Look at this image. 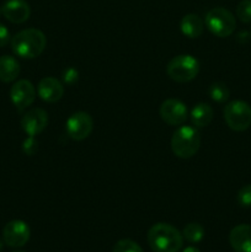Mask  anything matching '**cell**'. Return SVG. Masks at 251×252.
I'll list each match as a JSON object with an SVG mask.
<instances>
[{
	"instance_id": "cb8c5ba5",
	"label": "cell",
	"mask_w": 251,
	"mask_h": 252,
	"mask_svg": "<svg viewBox=\"0 0 251 252\" xmlns=\"http://www.w3.org/2000/svg\"><path fill=\"white\" fill-rule=\"evenodd\" d=\"M38 149V143L34 140V137H29L22 144V150L26 155H33Z\"/></svg>"
},
{
	"instance_id": "d6986e66",
	"label": "cell",
	"mask_w": 251,
	"mask_h": 252,
	"mask_svg": "<svg viewBox=\"0 0 251 252\" xmlns=\"http://www.w3.org/2000/svg\"><path fill=\"white\" fill-rule=\"evenodd\" d=\"M209 96L216 102L223 103L229 100L230 91H229L228 86L225 84L220 83V81H217V83H213L209 86Z\"/></svg>"
},
{
	"instance_id": "9a60e30c",
	"label": "cell",
	"mask_w": 251,
	"mask_h": 252,
	"mask_svg": "<svg viewBox=\"0 0 251 252\" xmlns=\"http://www.w3.org/2000/svg\"><path fill=\"white\" fill-rule=\"evenodd\" d=\"M181 32L188 38H198L204 30V22L198 15L188 14L185 15L180 24Z\"/></svg>"
},
{
	"instance_id": "7402d4cb",
	"label": "cell",
	"mask_w": 251,
	"mask_h": 252,
	"mask_svg": "<svg viewBox=\"0 0 251 252\" xmlns=\"http://www.w3.org/2000/svg\"><path fill=\"white\" fill-rule=\"evenodd\" d=\"M238 203L241 207H251V185H245L238 192Z\"/></svg>"
},
{
	"instance_id": "ba28073f",
	"label": "cell",
	"mask_w": 251,
	"mask_h": 252,
	"mask_svg": "<svg viewBox=\"0 0 251 252\" xmlns=\"http://www.w3.org/2000/svg\"><path fill=\"white\" fill-rule=\"evenodd\" d=\"M30 226L22 220H11L2 230L4 243L10 248H22L30 240Z\"/></svg>"
},
{
	"instance_id": "4316f807",
	"label": "cell",
	"mask_w": 251,
	"mask_h": 252,
	"mask_svg": "<svg viewBox=\"0 0 251 252\" xmlns=\"http://www.w3.org/2000/svg\"><path fill=\"white\" fill-rule=\"evenodd\" d=\"M1 249H2V241L0 240V251H1Z\"/></svg>"
},
{
	"instance_id": "8fae6325",
	"label": "cell",
	"mask_w": 251,
	"mask_h": 252,
	"mask_svg": "<svg viewBox=\"0 0 251 252\" xmlns=\"http://www.w3.org/2000/svg\"><path fill=\"white\" fill-rule=\"evenodd\" d=\"M48 125V115L42 108H32L27 111L21 120V127L30 137L39 134Z\"/></svg>"
},
{
	"instance_id": "9c48e42d",
	"label": "cell",
	"mask_w": 251,
	"mask_h": 252,
	"mask_svg": "<svg viewBox=\"0 0 251 252\" xmlns=\"http://www.w3.org/2000/svg\"><path fill=\"white\" fill-rule=\"evenodd\" d=\"M10 97L17 111L21 112L33 103L36 98V89L32 85L31 81L25 80V79L19 80L12 85L10 90Z\"/></svg>"
},
{
	"instance_id": "e0dca14e",
	"label": "cell",
	"mask_w": 251,
	"mask_h": 252,
	"mask_svg": "<svg viewBox=\"0 0 251 252\" xmlns=\"http://www.w3.org/2000/svg\"><path fill=\"white\" fill-rule=\"evenodd\" d=\"M20 64L14 57H0V80L4 83H11L19 76Z\"/></svg>"
},
{
	"instance_id": "5bb4252c",
	"label": "cell",
	"mask_w": 251,
	"mask_h": 252,
	"mask_svg": "<svg viewBox=\"0 0 251 252\" xmlns=\"http://www.w3.org/2000/svg\"><path fill=\"white\" fill-rule=\"evenodd\" d=\"M229 243L235 252H251V225L234 226L229 234Z\"/></svg>"
},
{
	"instance_id": "6da1fadb",
	"label": "cell",
	"mask_w": 251,
	"mask_h": 252,
	"mask_svg": "<svg viewBox=\"0 0 251 252\" xmlns=\"http://www.w3.org/2000/svg\"><path fill=\"white\" fill-rule=\"evenodd\" d=\"M148 244L154 252H179L184 245V236L175 226L157 223L148 231Z\"/></svg>"
},
{
	"instance_id": "8992f818",
	"label": "cell",
	"mask_w": 251,
	"mask_h": 252,
	"mask_svg": "<svg viewBox=\"0 0 251 252\" xmlns=\"http://www.w3.org/2000/svg\"><path fill=\"white\" fill-rule=\"evenodd\" d=\"M224 120L230 129L244 132L251 126V106L245 101H231L224 107Z\"/></svg>"
},
{
	"instance_id": "3957f363",
	"label": "cell",
	"mask_w": 251,
	"mask_h": 252,
	"mask_svg": "<svg viewBox=\"0 0 251 252\" xmlns=\"http://www.w3.org/2000/svg\"><path fill=\"white\" fill-rule=\"evenodd\" d=\"M201 147V134L191 126H181L171 137V150L180 159L194 157Z\"/></svg>"
},
{
	"instance_id": "5b68a950",
	"label": "cell",
	"mask_w": 251,
	"mask_h": 252,
	"mask_svg": "<svg viewBox=\"0 0 251 252\" xmlns=\"http://www.w3.org/2000/svg\"><path fill=\"white\" fill-rule=\"evenodd\" d=\"M207 29L217 37H229L236 27L234 15L225 7H214L209 10L204 19Z\"/></svg>"
},
{
	"instance_id": "484cf974",
	"label": "cell",
	"mask_w": 251,
	"mask_h": 252,
	"mask_svg": "<svg viewBox=\"0 0 251 252\" xmlns=\"http://www.w3.org/2000/svg\"><path fill=\"white\" fill-rule=\"evenodd\" d=\"M182 252H201L197 248H193V246H188V248L185 249Z\"/></svg>"
},
{
	"instance_id": "4fadbf2b",
	"label": "cell",
	"mask_w": 251,
	"mask_h": 252,
	"mask_svg": "<svg viewBox=\"0 0 251 252\" xmlns=\"http://www.w3.org/2000/svg\"><path fill=\"white\" fill-rule=\"evenodd\" d=\"M38 96L46 102H57L64 95V86L58 79L53 76H46L42 79L37 86Z\"/></svg>"
},
{
	"instance_id": "ffe728a7",
	"label": "cell",
	"mask_w": 251,
	"mask_h": 252,
	"mask_svg": "<svg viewBox=\"0 0 251 252\" xmlns=\"http://www.w3.org/2000/svg\"><path fill=\"white\" fill-rule=\"evenodd\" d=\"M113 252H144L135 241L130 239H122L113 246Z\"/></svg>"
},
{
	"instance_id": "83f0119b",
	"label": "cell",
	"mask_w": 251,
	"mask_h": 252,
	"mask_svg": "<svg viewBox=\"0 0 251 252\" xmlns=\"http://www.w3.org/2000/svg\"><path fill=\"white\" fill-rule=\"evenodd\" d=\"M12 252H24V251H20V250H17V251H12Z\"/></svg>"
},
{
	"instance_id": "7a4b0ae2",
	"label": "cell",
	"mask_w": 251,
	"mask_h": 252,
	"mask_svg": "<svg viewBox=\"0 0 251 252\" xmlns=\"http://www.w3.org/2000/svg\"><path fill=\"white\" fill-rule=\"evenodd\" d=\"M46 46V36L41 30L37 29L22 30L11 39V48L14 53L25 59H33L41 56Z\"/></svg>"
},
{
	"instance_id": "d4e9b609",
	"label": "cell",
	"mask_w": 251,
	"mask_h": 252,
	"mask_svg": "<svg viewBox=\"0 0 251 252\" xmlns=\"http://www.w3.org/2000/svg\"><path fill=\"white\" fill-rule=\"evenodd\" d=\"M10 42V32L2 24H0V47H5Z\"/></svg>"
},
{
	"instance_id": "52a82bcc",
	"label": "cell",
	"mask_w": 251,
	"mask_h": 252,
	"mask_svg": "<svg viewBox=\"0 0 251 252\" xmlns=\"http://www.w3.org/2000/svg\"><path fill=\"white\" fill-rule=\"evenodd\" d=\"M93 118L89 113L83 112V111L73 113L65 123V130L68 137L73 140H78V142L86 139L93 132Z\"/></svg>"
},
{
	"instance_id": "603a6c76",
	"label": "cell",
	"mask_w": 251,
	"mask_h": 252,
	"mask_svg": "<svg viewBox=\"0 0 251 252\" xmlns=\"http://www.w3.org/2000/svg\"><path fill=\"white\" fill-rule=\"evenodd\" d=\"M62 79L66 85H74L79 79V73L74 68H66L62 74Z\"/></svg>"
},
{
	"instance_id": "2e32d148",
	"label": "cell",
	"mask_w": 251,
	"mask_h": 252,
	"mask_svg": "<svg viewBox=\"0 0 251 252\" xmlns=\"http://www.w3.org/2000/svg\"><path fill=\"white\" fill-rule=\"evenodd\" d=\"M213 108L211 105L204 102H199L192 108L191 111V122L194 127L204 128L213 120Z\"/></svg>"
},
{
	"instance_id": "277c9868",
	"label": "cell",
	"mask_w": 251,
	"mask_h": 252,
	"mask_svg": "<svg viewBox=\"0 0 251 252\" xmlns=\"http://www.w3.org/2000/svg\"><path fill=\"white\" fill-rule=\"evenodd\" d=\"M199 71V63L189 54H181L169 62L166 73L171 80L177 83H188L193 80Z\"/></svg>"
},
{
	"instance_id": "ac0fdd59",
	"label": "cell",
	"mask_w": 251,
	"mask_h": 252,
	"mask_svg": "<svg viewBox=\"0 0 251 252\" xmlns=\"http://www.w3.org/2000/svg\"><path fill=\"white\" fill-rule=\"evenodd\" d=\"M182 236L185 240L188 243L197 244L203 239L204 236V228L198 223H189L182 230Z\"/></svg>"
},
{
	"instance_id": "44dd1931",
	"label": "cell",
	"mask_w": 251,
	"mask_h": 252,
	"mask_svg": "<svg viewBox=\"0 0 251 252\" xmlns=\"http://www.w3.org/2000/svg\"><path fill=\"white\" fill-rule=\"evenodd\" d=\"M236 16L241 22H251V0H241L236 6Z\"/></svg>"
},
{
	"instance_id": "7c38bea8",
	"label": "cell",
	"mask_w": 251,
	"mask_h": 252,
	"mask_svg": "<svg viewBox=\"0 0 251 252\" xmlns=\"http://www.w3.org/2000/svg\"><path fill=\"white\" fill-rule=\"evenodd\" d=\"M1 12L5 19L12 24H22L29 20L31 9L25 0H7L2 5Z\"/></svg>"
},
{
	"instance_id": "30bf717a",
	"label": "cell",
	"mask_w": 251,
	"mask_h": 252,
	"mask_svg": "<svg viewBox=\"0 0 251 252\" xmlns=\"http://www.w3.org/2000/svg\"><path fill=\"white\" fill-rule=\"evenodd\" d=\"M160 117L170 126H181L187 120V107L176 98L165 100L160 106Z\"/></svg>"
}]
</instances>
